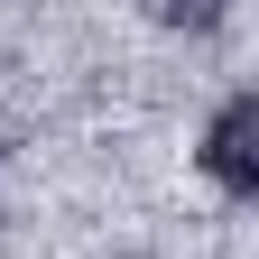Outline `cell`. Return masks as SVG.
<instances>
[{"instance_id":"6da1fadb","label":"cell","mask_w":259,"mask_h":259,"mask_svg":"<svg viewBox=\"0 0 259 259\" xmlns=\"http://www.w3.org/2000/svg\"><path fill=\"white\" fill-rule=\"evenodd\" d=\"M194 167L232 194V204H250V194H259V93H222V111L204 120Z\"/></svg>"}]
</instances>
